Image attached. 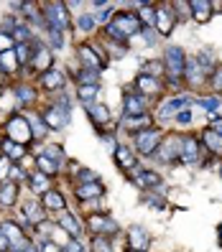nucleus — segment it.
Wrapping results in <instances>:
<instances>
[{"mask_svg": "<svg viewBox=\"0 0 222 252\" xmlns=\"http://www.w3.org/2000/svg\"><path fill=\"white\" fill-rule=\"evenodd\" d=\"M138 31H141V21H138V16H133V13H117L115 21L108 26V36L115 43L128 41L130 36H136Z\"/></svg>", "mask_w": 222, "mask_h": 252, "instance_id": "1", "label": "nucleus"}, {"mask_svg": "<svg viewBox=\"0 0 222 252\" xmlns=\"http://www.w3.org/2000/svg\"><path fill=\"white\" fill-rule=\"evenodd\" d=\"M5 135L10 143H18V145H26V143H31L34 138V132H31V125H28V120L23 115H13L8 125H5Z\"/></svg>", "mask_w": 222, "mask_h": 252, "instance_id": "2", "label": "nucleus"}, {"mask_svg": "<svg viewBox=\"0 0 222 252\" xmlns=\"http://www.w3.org/2000/svg\"><path fill=\"white\" fill-rule=\"evenodd\" d=\"M43 18H46L49 28L56 33H62L64 28L69 26V13H67V5L62 3H49V5H43Z\"/></svg>", "mask_w": 222, "mask_h": 252, "instance_id": "3", "label": "nucleus"}, {"mask_svg": "<svg viewBox=\"0 0 222 252\" xmlns=\"http://www.w3.org/2000/svg\"><path fill=\"white\" fill-rule=\"evenodd\" d=\"M184 66H186V59H184V51L182 49H176L171 46L164 56V69L169 71V77L176 82V79H182L184 77Z\"/></svg>", "mask_w": 222, "mask_h": 252, "instance_id": "4", "label": "nucleus"}, {"mask_svg": "<svg viewBox=\"0 0 222 252\" xmlns=\"http://www.w3.org/2000/svg\"><path fill=\"white\" fill-rule=\"evenodd\" d=\"M158 145H161V132L156 127H148V130L136 132V148H138V153L151 156V153L158 151Z\"/></svg>", "mask_w": 222, "mask_h": 252, "instance_id": "5", "label": "nucleus"}, {"mask_svg": "<svg viewBox=\"0 0 222 252\" xmlns=\"http://www.w3.org/2000/svg\"><path fill=\"white\" fill-rule=\"evenodd\" d=\"M202 156L199 151V140L194 135H182V151H179V160L182 163H197Z\"/></svg>", "mask_w": 222, "mask_h": 252, "instance_id": "6", "label": "nucleus"}, {"mask_svg": "<svg viewBox=\"0 0 222 252\" xmlns=\"http://www.w3.org/2000/svg\"><path fill=\"white\" fill-rule=\"evenodd\" d=\"M67 115H69V107H62V105H59V107H49L46 112H43V117H41V120H43V125H46V127H64L67 125Z\"/></svg>", "mask_w": 222, "mask_h": 252, "instance_id": "7", "label": "nucleus"}, {"mask_svg": "<svg viewBox=\"0 0 222 252\" xmlns=\"http://www.w3.org/2000/svg\"><path fill=\"white\" fill-rule=\"evenodd\" d=\"M174 23H176V16L171 13V5H161V8H156V28L164 36H169L171 33V28H174Z\"/></svg>", "mask_w": 222, "mask_h": 252, "instance_id": "8", "label": "nucleus"}, {"mask_svg": "<svg viewBox=\"0 0 222 252\" xmlns=\"http://www.w3.org/2000/svg\"><path fill=\"white\" fill-rule=\"evenodd\" d=\"M143 107H146V102H143L141 94L130 92V94L123 97V112H125V117H143Z\"/></svg>", "mask_w": 222, "mask_h": 252, "instance_id": "9", "label": "nucleus"}, {"mask_svg": "<svg viewBox=\"0 0 222 252\" xmlns=\"http://www.w3.org/2000/svg\"><path fill=\"white\" fill-rule=\"evenodd\" d=\"M179 151H182V138L171 135L164 145H158V158L169 163V160H174V158H179Z\"/></svg>", "mask_w": 222, "mask_h": 252, "instance_id": "10", "label": "nucleus"}, {"mask_svg": "<svg viewBox=\"0 0 222 252\" xmlns=\"http://www.w3.org/2000/svg\"><path fill=\"white\" fill-rule=\"evenodd\" d=\"M79 62L84 64V69H92V71H97L100 66H102V59H100V54L92 49V46H79Z\"/></svg>", "mask_w": 222, "mask_h": 252, "instance_id": "11", "label": "nucleus"}, {"mask_svg": "<svg viewBox=\"0 0 222 252\" xmlns=\"http://www.w3.org/2000/svg\"><path fill=\"white\" fill-rule=\"evenodd\" d=\"M90 229H95V232H97V237H108V232H115V229H117V224H115L112 219H108V217L95 214V217H90Z\"/></svg>", "mask_w": 222, "mask_h": 252, "instance_id": "12", "label": "nucleus"}, {"mask_svg": "<svg viewBox=\"0 0 222 252\" xmlns=\"http://www.w3.org/2000/svg\"><path fill=\"white\" fill-rule=\"evenodd\" d=\"M189 10H191V18L199 21V23L210 21V16H212V5L207 3V0H191V3H189Z\"/></svg>", "mask_w": 222, "mask_h": 252, "instance_id": "13", "label": "nucleus"}, {"mask_svg": "<svg viewBox=\"0 0 222 252\" xmlns=\"http://www.w3.org/2000/svg\"><path fill=\"white\" fill-rule=\"evenodd\" d=\"M202 143H204V148H207L210 153L222 156V135H220V132H215V130H204V132H202Z\"/></svg>", "mask_w": 222, "mask_h": 252, "instance_id": "14", "label": "nucleus"}, {"mask_svg": "<svg viewBox=\"0 0 222 252\" xmlns=\"http://www.w3.org/2000/svg\"><path fill=\"white\" fill-rule=\"evenodd\" d=\"M31 66H34L36 71H41V74H46V71L51 69V54H49V49H38V51H34V56H31Z\"/></svg>", "mask_w": 222, "mask_h": 252, "instance_id": "15", "label": "nucleus"}, {"mask_svg": "<svg viewBox=\"0 0 222 252\" xmlns=\"http://www.w3.org/2000/svg\"><path fill=\"white\" fill-rule=\"evenodd\" d=\"M41 87L43 90H59V87H64V71L49 69L46 74H41Z\"/></svg>", "mask_w": 222, "mask_h": 252, "instance_id": "16", "label": "nucleus"}, {"mask_svg": "<svg viewBox=\"0 0 222 252\" xmlns=\"http://www.w3.org/2000/svg\"><path fill=\"white\" fill-rule=\"evenodd\" d=\"M0 234H3L8 242H16V245H23V242H26L21 227L13 224V221H3V224H0Z\"/></svg>", "mask_w": 222, "mask_h": 252, "instance_id": "17", "label": "nucleus"}, {"mask_svg": "<svg viewBox=\"0 0 222 252\" xmlns=\"http://www.w3.org/2000/svg\"><path fill=\"white\" fill-rule=\"evenodd\" d=\"M186 105H189L186 97H174V99L164 102V105L158 107V115H161V117H171V112H182Z\"/></svg>", "mask_w": 222, "mask_h": 252, "instance_id": "18", "label": "nucleus"}, {"mask_svg": "<svg viewBox=\"0 0 222 252\" xmlns=\"http://www.w3.org/2000/svg\"><path fill=\"white\" fill-rule=\"evenodd\" d=\"M0 148H3V156L13 163V160H21L26 156V145H18V143H10L8 138L0 143Z\"/></svg>", "mask_w": 222, "mask_h": 252, "instance_id": "19", "label": "nucleus"}, {"mask_svg": "<svg viewBox=\"0 0 222 252\" xmlns=\"http://www.w3.org/2000/svg\"><path fill=\"white\" fill-rule=\"evenodd\" d=\"M138 90L143 94H161V82L153 79V77H146V74H141L138 77Z\"/></svg>", "mask_w": 222, "mask_h": 252, "instance_id": "20", "label": "nucleus"}, {"mask_svg": "<svg viewBox=\"0 0 222 252\" xmlns=\"http://www.w3.org/2000/svg\"><path fill=\"white\" fill-rule=\"evenodd\" d=\"M128 242H130V247L136 250V252H143V250L148 247V234H146L141 227H133V229H130V240H128Z\"/></svg>", "mask_w": 222, "mask_h": 252, "instance_id": "21", "label": "nucleus"}, {"mask_svg": "<svg viewBox=\"0 0 222 252\" xmlns=\"http://www.w3.org/2000/svg\"><path fill=\"white\" fill-rule=\"evenodd\" d=\"M115 160H117V166L125 168V171L136 166V156H133L128 148H123V145H117V148H115Z\"/></svg>", "mask_w": 222, "mask_h": 252, "instance_id": "22", "label": "nucleus"}, {"mask_svg": "<svg viewBox=\"0 0 222 252\" xmlns=\"http://www.w3.org/2000/svg\"><path fill=\"white\" fill-rule=\"evenodd\" d=\"M77 196H79V201H82V199H97V196H102V186H100V181L82 184V186L77 189Z\"/></svg>", "mask_w": 222, "mask_h": 252, "instance_id": "23", "label": "nucleus"}, {"mask_svg": "<svg viewBox=\"0 0 222 252\" xmlns=\"http://www.w3.org/2000/svg\"><path fill=\"white\" fill-rule=\"evenodd\" d=\"M16 194H18V186L16 184H5V186H0V206H13L16 204Z\"/></svg>", "mask_w": 222, "mask_h": 252, "instance_id": "24", "label": "nucleus"}, {"mask_svg": "<svg viewBox=\"0 0 222 252\" xmlns=\"http://www.w3.org/2000/svg\"><path fill=\"white\" fill-rule=\"evenodd\" d=\"M43 206H46V209L62 212L64 209V196L59 194V191H46V194H43Z\"/></svg>", "mask_w": 222, "mask_h": 252, "instance_id": "25", "label": "nucleus"}, {"mask_svg": "<svg viewBox=\"0 0 222 252\" xmlns=\"http://www.w3.org/2000/svg\"><path fill=\"white\" fill-rule=\"evenodd\" d=\"M90 117H92L95 125H105L110 120V112H108L105 105H90Z\"/></svg>", "mask_w": 222, "mask_h": 252, "instance_id": "26", "label": "nucleus"}, {"mask_svg": "<svg viewBox=\"0 0 222 252\" xmlns=\"http://www.w3.org/2000/svg\"><path fill=\"white\" fill-rule=\"evenodd\" d=\"M0 69H5L8 74H13L18 69V59H16V51H5L0 54Z\"/></svg>", "mask_w": 222, "mask_h": 252, "instance_id": "27", "label": "nucleus"}, {"mask_svg": "<svg viewBox=\"0 0 222 252\" xmlns=\"http://www.w3.org/2000/svg\"><path fill=\"white\" fill-rule=\"evenodd\" d=\"M28 181H31V189L36 191V194H46L49 191V176H43V173H34V176H28Z\"/></svg>", "mask_w": 222, "mask_h": 252, "instance_id": "28", "label": "nucleus"}, {"mask_svg": "<svg viewBox=\"0 0 222 252\" xmlns=\"http://www.w3.org/2000/svg\"><path fill=\"white\" fill-rule=\"evenodd\" d=\"M77 82H79V87L82 84H100V74L97 71H92V69H79V74H77Z\"/></svg>", "mask_w": 222, "mask_h": 252, "instance_id": "29", "label": "nucleus"}, {"mask_svg": "<svg viewBox=\"0 0 222 252\" xmlns=\"http://www.w3.org/2000/svg\"><path fill=\"white\" fill-rule=\"evenodd\" d=\"M59 227H64V229L72 232V234H79V224H77V221H74V217L67 214V212H62V217H59Z\"/></svg>", "mask_w": 222, "mask_h": 252, "instance_id": "30", "label": "nucleus"}, {"mask_svg": "<svg viewBox=\"0 0 222 252\" xmlns=\"http://www.w3.org/2000/svg\"><path fill=\"white\" fill-rule=\"evenodd\" d=\"M136 184L138 186H158L161 184V176L153 173V171H146V173H141L138 179H136Z\"/></svg>", "mask_w": 222, "mask_h": 252, "instance_id": "31", "label": "nucleus"}, {"mask_svg": "<svg viewBox=\"0 0 222 252\" xmlns=\"http://www.w3.org/2000/svg\"><path fill=\"white\" fill-rule=\"evenodd\" d=\"M143 74H146V77L158 79L161 74H164V62H148V64H143Z\"/></svg>", "mask_w": 222, "mask_h": 252, "instance_id": "32", "label": "nucleus"}, {"mask_svg": "<svg viewBox=\"0 0 222 252\" xmlns=\"http://www.w3.org/2000/svg\"><path fill=\"white\" fill-rule=\"evenodd\" d=\"M36 166H38V171H43V176H54V173H56V163L49 160L46 156H38Z\"/></svg>", "mask_w": 222, "mask_h": 252, "instance_id": "33", "label": "nucleus"}, {"mask_svg": "<svg viewBox=\"0 0 222 252\" xmlns=\"http://www.w3.org/2000/svg\"><path fill=\"white\" fill-rule=\"evenodd\" d=\"M23 217H28V219H31V221H43V217H41V206L36 204V201H31V204H26L23 206Z\"/></svg>", "mask_w": 222, "mask_h": 252, "instance_id": "34", "label": "nucleus"}, {"mask_svg": "<svg viewBox=\"0 0 222 252\" xmlns=\"http://www.w3.org/2000/svg\"><path fill=\"white\" fill-rule=\"evenodd\" d=\"M95 94H97V87L95 84H82L79 87V99L84 102V105H90V102L95 99Z\"/></svg>", "mask_w": 222, "mask_h": 252, "instance_id": "35", "label": "nucleus"}, {"mask_svg": "<svg viewBox=\"0 0 222 252\" xmlns=\"http://www.w3.org/2000/svg\"><path fill=\"white\" fill-rule=\"evenodd\" d=\"M26 120H28V125H31V132H34V138H41L43 135V132H46V125H43V120H41V117H26Z\"/></svg>", "mask_w": 222, "mask_h": 252, "instance_id": "36", "label": "nucleus"}, {"mask_svg": "<svg viewBox=\"0 0 222 252\" xmlns=\"http://www.w3.org/2000/svg\"><path fill=\"white\" fill-rule=\"evenodd\" d=\"M31 46L28 43H21V46H16V59H18V64H31Z\"/></svg>", "mask_w": 222, "mask_h": 252, "instance_id": "37", "label": "nucleus"}, {"mask_svg": "<svg viewBox=\"0 0 222 252\" xmlns=\"http://www.w3.org/2000/svg\"><path fill=\"white\" fill-rule=\"evenodd\" d=\"M92 252H112V245L108 237H95L92 240Z\"/></svg>", "mask_w": 222, "mask_h": 252, "instance_id": "38", "label": "nucleus"}, {"mask_svg": "<svg viewBox=\"0 0 222 252\" xmlns=\"http://www.w3.org/2000/svg\"><path fill=\"white\" fill-rule=\"evenodd\" d=\"M138 21H146L148 26L156 23V10L151 5H141V13H138Z\"/></svg>", "mask_w": 222, "mask_h": 252, "instance_id": "39", "label": "nucleus"}, {"mask_svg": "<svg viewBox=\"0 0 222 252\" xmlns=\"http://www.w3.org/2000/svg\"><path fill=\"white\" fill-rule=\"evenodd\" d=\"M43 156H46L49 160H54V163H56V160H62V158H64V151H62L59 145H49L46 151H43Z\"/></svg>", "mask_w": 222, "mask_h": 252, "instance_id": "40", "label": "nucleus"}, {"mask_svg": "<svg viewBox=\"0 0 222 252\" xmlns=\"http://www.w3.org/2000/svg\"><path fill=\"white\" fill-rule=\"evenodd\" d=\"M210 84L215 92H222V66H217L215 74H210Z\"/></svg>", "mask_w": 222, "mask_h": 252, "instance_id": "41", "label": "nucleus"}, {"mask_svg": "<svg viewBox=\"0 0 222 252\" xmlns=\"http://www.w3.org/2000/svg\"><path fill=\"white\" fill-rule=\"evenodd\" d=\"M18 102H21V105H28V102H34V90H28V87H21V90H18Z\"/></svg>", "mask_w": 222, "mask_h": 252, "instance_id": "42", "label": "nucleus"}, {"mask_svg": "<svg viewBox=\"0 0 222 252\" xmlns=\"http://www.w3.org/2000/svg\"><path fill=\"white\" fill-rule=\"evenodd\" d=\"M5 51H13V36L0 33V54H5Z\"/></svg>", "mask_w": 222, "mask_h": 252, "instance_id": "43", "label": "nucleus"}, {"mask_svg": "<svg viewBox=\"0 0 222 252\" xmlns=\"http://www.w3.org/2000/svg\"><path fill=\"white\" fill-rule=\"evenodd\" d=\"M176 123H179V125H189V123H191V112H189V110L176 112Z\"/></svg>", "mask_w": 222, "mask_h": 252, "instance_id": "44", "label": "nucleus"}, {"mask_svg": "<svg viewBox=\"0 0 222 252\" xmlns=\"http://www.w3.org/2000/svg\"><path fill=\"white\" fill-rule=\"evenodd\" d=\"M10 171V160L5 156H0V179H5V173Z\"/></svg>", "mask_w": 222, "mask_h": 252, "instance_id": "45", "label": "nucleus"}, {"mask_svg": "<svg viewBox=\"0 0 222 252\" xmlns=\"http://www.w3.org/2000/svg\"><path fill=\"white\" fill-rule=\"evenodd\" d=\"M62 252H82V245H79L77 240H72V242H67V245L62 247Z\"/></svg>", "mask_w": 222, "mask_h": 252, "instance_id": "46", "label": "nucleus"}, {"mask_svg": "<svg viewBox=\"0 0 222 252\" xmlns=\"http://www.w3.org/2000/svg\"><path fill=\"white\" fill-rule=\"evenodd\" d=\"M217 105H220V99H217V97H207V99H202V107H204V110H215Z\"/></svg>", "mask_w": 222, "mask_h": 252, "instance_id": "47", "label": "nucleus"}, {"mask_svg": "<svg viewBox=\"0 0 222 252\" xmlns=\"http://www.w3.org/2000/svg\"><path fill=\"white\" fill-rule=\"evenodd\" d=\"M79 181H84V184H92V181H97V176H95L92 171H79Z\"/></svg>", "mask_w": 222, "mask_h": 252, "instance_id": "48", "label": "nucleus"}, {"mask_svg": "<svg viewBox=\"0 0 222 252\" xmlns=\"http://www.w3.org/2000/svg\"><path fill=\"white\" fill-rule=\"evenodd\" d=\"M10 179H13V184H16L18 179L23 181V179H28V176H26V173H23L21 168H16V166H13V168H10Z\"/></svg>", "mask_w": 222, "mask_h": 252, "instance_id": "49", "label": "nucleus"}, {"mask_svg": "<svg viewBox=\"0 0 222 252\" xmlns=\"http://www.w3.org/2000/svg\"><path fill=\"white\" fill-rule=\"evenodd\" d=\"M77 23H79V28H82V31H90V28H92V23H95V21H92L90 16H82V18H79Z\"/></svg>", "mask_w": 222, "mask_h": 252, "instance_id": "50", "label": "nucleus"}, {"mask_svg": "<svg viewBox=\"0 0 222 252\" xmlns=\"http://www.w3.org/2000/svg\"><path fill=\"white\" fill-rule=\"evenodd\" d=\"M97 21H100V23H108V21H110V8H108V5H105V8H100Z\"/></svg>", "mask_w": 222, "mask_h": 252, "instance_id": "51", "label": "nucleus"}, {"mask_svg": "<svg viewBox=\"0 0 222 252\" xmlns=\"http://www.w3.org/2000/svg\"><path fill=\"white\" fill-rule=\"evenodd\" d=\"M41 252H62V247H59L56 242H43L41 245Z\"/></svg>", "mask_w": 222, "mask_h": 252, "instance_id": "52", "label": "nucleus"}, {"mask_svg": "<svg viewBox=\"0 0 222 252\" xmlns=\"http://www.w3.org/2000/svg\"><path fill=\"white\" fill-rule=\"evenodd\" d=\"M5 250H8V240H5L3 234H0V252H5Z\"/></svg>", "mask_w": 222, "mask_h": 252, "instance_id": "53", "label": "nucleus"}, {"mask_svg": "<svg viewBox=\"0 0 222 252\" xmlns=\"http://www.w3.org/2000/svg\"><path fill=\"white\" fill-rule=\"evenodd\" d=\"M18 252H36V250H34V247H31V245H28V242H23V245H21V250H18Z\"/></svg>", "mask_w": 222, "mask_h": 252, "instance_id": "54", "label": "nucleus"}, {"mask_svg": "<svg viewBox=\"0 0 222 252\" xmlns=\"http://www.w3.org/2000/svg\"><path fill=\"white\" fill-rule=\"evenodd\" d=\"M220 237H222V227H220Z\"/></svg>", "mask_w": 222, "mask_h": 252, "instance_id": "55", "label": "nucleus"}]
</instances>
